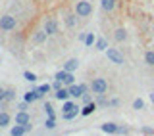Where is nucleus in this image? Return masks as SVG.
Listing matches in <instances>:
<instances>
[{
  "mask_svg": "<svg viewBox=\"0 0 154 136\" xmlns=\"http://www.w3.org/2000/svg\"><path fill=\"white\" fill-rule=\"evenodd\" d=\"M91 13H93V6H91V2H87V0H79V2H75V16L77 17H89Z\"/></svg>",
  "mask_w": 154,
  "mask_h": 136,
  "instance_id": "1",
  "label": "nucleus"
},
{
  "mask_svg": "<svg viewBox=\"0 0 154 136\" xmlns=\"http://www.w3.org/2000/svg\"><path fill=\"white\" fill-rule=\"evenodd\" d=\"M91 92L96 96V94H106L108 92V81L102 79V77H98V79H93L91 82Z\"/></svg>",
  "mask_w": 154,
  "mask_h": 136,
  "instance_id": "2",
  "label": "nucleus"
},
{
  "mask_svg": "<svg viewBox=\"0 0 154 136\" xmlns=\"http://www.w3.org/2000/svg\"><path fill=\"white\" fill-rule=\"evenodd\" d=\"M54 79H56V81H62L66 86H71V84H75V77H73V73H69V71H66V69L58 71L56 75H54Z\"/></svg>",
  "mask_w": 154,
  "mask_h": 136,
  "instance_id": "3",
  "label": "nucleus"
},
{
  "mask_svg": "<svg viewBox=\"0 0 154 136\" xmlns=\"http://www.w3.org/2000/svg\"><path fill=\"white\" fill-rule=\"evenodd\" d=\"M16 25H17V21L14 16H2L0 17V29L2 31H14Z\"/></svg>",
  "mask_w": 154,
  "mask_h": 136,
  "instance_id": "4",
  "label": "nucleus"
},
{
  "mask_svg": "<svg viewBox=\"0 0 154 136\" xmlns=\"http://www.w3.org/2000/svg\"><path fill=\"white\" fill-rule=\"evenodd\" d=\"M106 56H108V60L112 61V64H116V65L123 64V56L119 54V50H116V48H106Z\"/></svg>",
  "mask_w": 154,
  "mask_h": 136,
  "instance_id": "5",
  "label": "nucleus"
},
{
  "mask_svg": "<svg viewBox=\"0 0 154 136\" xmlns=\"http://www.w3.org/2000/svg\"><path fill=\"white\" fill-rule=\"evenodd\" d=\"M67 90H69V96H71V98H77V100H79L81 96L87 92V86L85 84H71V86H67Z\"/></svg>",
  "mask_w": 154,
  "mask_h": 136,
  "instance_id": "6",
  "label": "nucleus"
},
{
  "mask_svg": "<svg viewBox=\"0 0 154 136\" xmlns=\"http://www.w3.org/2000/svg\"><path fill=\"white\" fill-rule=\"evenodd\" d=\"M42 29L48 33V37H50V35H56V33H58V23H56V19L48 17L46 21H45V27H42Z\"/></svg>",
  "mask_w": 154,
  "mask_h": 136,
  "instance_id": "7",
  "label": "nucleus"
},
{
  "mask_svg": "<svg viewBox=\"0 0 154 136\" xmlns=\"http://www.w3.org/2000/svg\"><path fill=\"white\" fill-rule=\"evenodd\" d=\"M41 98H42V94H41V90H38V88L29 90V92H25V94H23V100L29 102V104H33V102H37V100H41Z\"/></svg>",
  "mask_w": 154,
  "mask_h": 136,
  "instance_id": "8",
  "label": "nucleus"
},
{
  "mask_svg": "<svg viewBox=\"0 0 154 136\" xmlns=\"http://www.w3.org/2000/svg\"><path fill=\"white\" fill-rule=\"evenodd\" d=\"M16 123H17V125H27V123H31V115H29L27 111H19V113H16Z\"/></svg>",
  "mask_w": 154,
  "mask_h": 136,
  "instance_id": "9",
  "label": "nucleus"
},
{
  "mask_svg": "<svg viewBox=\"0 0 154 136\" xmlns=\"http://www.w3.org/2000/svg\"><path fill=\"white\" fill-rule=\"evenodd\" d=\"M100 129H102V132H106V134H118L119 125H116V123H104Z\"/></svg>",
  "mask_w": 154,
  "mask_h": 136,
  "instance_id": "10",
  "label": "nucleus"
},
{
  "mask_svg": "<svg viewBox=\"0 0 154 136\" xmlns=\"http://www.w3.org/2000/svg\"><path fill=\"white\" fill-rule=\"evenodd\" d=\"M96 105H98L96 102H91V104H85L83 108H81V115H83V117H87V115H91V113H93V111L96 109Z\"/></svg>",
  "mask_w": 154,
  "mask_h": 136,
  "instance_id": "11",
  "label": "nucleus"
},
{
  "mask_svg": "<svg viewBox=\"0 0 154 136\" xmlns=\"http://www.w3.org/2000/svg\"><path fill=\"white\" fill-rule=\"evenodd\" d=\"M54 96H56V100H60V102H66L67 98H71V96H69V90H67V86H66V88L62 86L60 90H56Z\"/></svg>",
  "mask_w": 154,
  "mask_h": 136,
  "instance_id": "12",
  "label": "nucleus"
},
{
  "mask_svg": "<svg viewBox=\"0 0 154 136\" xmlns=\"http://www.w3.org/2000/svg\"><path fill=\"white\" fill-rule=\"evenodd\" d=\"M77 67H79V60H75V58H71V60H67L66 64H64V69L69 71V73H73Z\"/></svg>",
  "mask_w": 154,
  "mask_h": 136,
  "instance_id": "13",
  "label": "nucleus"
},
{
  "mask_svg": "<svg viewBox=\"0 0 154 136\" xmlns=\"http://www.w3.org/2000/svg\"><path fill=\"white\" fill-rule=\"evenodd\" d=\"M25 132H27L25 125H17L16 123V127H12V130H10V136H23Z\"/></svg>",
  "mask_w": 154,
  "mask_h": 136,
  "instance_id": "14",
  "label": "nucleus"
},
{
  "mask_svg": "<svg viewBox=\"0 0 154 136\" xmlns=\"http://www.w3.org/2000/svg\"><path fill=\"white\" fill-rule=\"evenodd\" d=\"M46 37H48V33L45 31V29H42V31H37L35 35H33V42H35V44H41V42L46 40Z\"/></svg>",
  "mask_w": 154,
  "mask_h": 136,
  "instance_id": "15",
  "label": "nucleus"
},
{
  "mask_svg": "<svg viewBox=\"0 0 154 136\" xmlns=\"http://www.w3.org/2000/svg\"><path fill=\"white\" fill-rule=\"evenodd\" d=\"M114 38H116L118 42H123V40H127V31H125L123 27L116 29V35H114Z\"/></svg>",
  "mask_w": 154,
  "mask_h": 136,
  "instance_id": "16",
  "label": "nucleus"
},
{
  "mask_svg": "<svg viewBox=\"0 0 154 136\" xmlns=\"http://www.w3.org/2000/svg\"><path fill=\"white\" fill-rule=\"evenodd\" d=\"M10 121H12V117H10V113H6V111H0V129L8 127Z\"/></svg>",
  "mask_w": 154,
  "mask_h": 136,
  "instance_id": "17",
  "label": "nucleus"
},
{
  "mask_svg": "<svg viewBox=\"0 0 154 136\" xmlns=\"http://www.w3.org/2000/svg\"><path fill=\"white\" fill-rule=\"evenodd\" d=\"M75 108H79V105H77V102H69V100H66L64 104H62V111H64V113H67V111H73Z\"/></svg>",
  "mask_w": 154,
  "mask_h": 136,
  "instance_id": "18",
  "label": "nucleus"
},
{
  "mask_svg": "<svg viewBox=\"0 0 154 136\" xmlns=\"http://www.w3.org/2000/svg\"><path fill=\"white\" fill-rule=\"evenodd\" d=\"M116 8V0H102V10L104 12H112Z\"/></svg>",
  "mask_w": 154,
  "mask_h": 136,
  "instance_id": "19",
  "label": "nucleus"
},
{
  "mask_svg": "<svg viewBox=\"0 0 154 136\" xmlns=\"http://www.w3.org/2000/svg\"><path fill=\"white\" fill-rule=\"evenodd\" d=\"M79 113H81V108H75L73 111H67V113H64V119H66V121H71L73 117H77Z\"/></svg>",
  "mask_w": 154,
  "mask_h": 136,
  "instance_id": "20",
  "label": "nucleus"
},
{
  "mask_svg": "<svg viewBox=\"0 0 154 136\" xmlns=\"http://www.w3.org/2000/svg\"><path fill=\"white\" fill-rule=\"evenodd\" d=\"M106 48H108V42H106V38H98V40H96V50L106 52Z\"/></svg>",
  "mask_w": 154,
  "mask_h": 136,
  "instance_id": "21",
  "label": "nucleus"
},
{
  "mask_svg": "<svg viewBox=\"0 0 154 136\" xmlns=\"http://www.w3.org/2000/svg\"><path fill=\"white\" fill-rule=\"evenodd\" d=\"M14 98H16V90L10 88V90H6V96H4V102H2V104H8V102H12Z\"/></svg>",
  "mask_w": 154,
  "mask_h": 136,
  "instance_id": "22",
  "label": "nucleus"
},
{
  "mask_svg": "<svg viewBox=\"0 0 154 136\" xmlns=\"http://www.w3.org/2000/svg\"><path fill=\"white\" fill-rule=\"evenodd\" d=\"M45 111H46V115H48L50 119H56V115H54V108H52V104H48V102H46V104H45Z\"/></svg>",
  "mask_w": 154,
  "mask_h": 136,
  "instance_id": "23",
  "label": "nucleus"
},
{
  "mask_svg": "<svg viewBox=\"0 0 154 136\" xmlns=\"http://www.w3.org/2000/svg\"><path fill=\"white\" fill-rule=\"evenodd\" d=\"M144 61H146L148 65H152V67H154V52H152V50H148L146 54H144Z\"/></svg>",
  "mask_w": 154,
  "mask_h": 136,
  "instance_id": "24",
  "label": "nucleus"
},
{
  "mask_svg": "<svg viewBox=\"0 0 154 136\" xmlns=\"http://www.w3.org/2000/svg\"><path fill=\"white\" fill-rule=\"evenodd\" d=\"M85 44H87V46H93V44H96V37L93 35V33H87V38H85Z\"/></svg>",
  "mask_w": 154,
  "mask_h": 136,
  "instance_id": "25",
  "label": "nucleus"
},
{
  "mask_svg": "<svg viewBox=\"0 0 154 136\" xmlns=\"http://www.w3.org/2000/svg\"><path fill=\"white\" fill-rule=\"evenodd\" d=\"M23 79L29 81V82H35L37 81V75H35V73H31V71H25V73H23Z\"/></svg>",
  "mask_w": 154,
  "mask_h": 136,
  "instance_id": "26",
  "label": "nucleus"
},
{
  "mask_svg": "<svg viewBox=\"0 0 154 136\" xmlns=\"http://www.w3.org/2000/svg\"><path fill=\"white\" fill-rule=\"evenodd\" d=\"M96 104H98V105H108L110 102L106 100V96H104V94H96Z\"/></svg>",
  "mask_w": 154,
  "mask_h": 136,
  "instance_id": "27",
  "label": "nucleus"
},
{
  "mask_svg": "<svg viewBox=\"0 0 154 136\" xmlns=\"http://www.w3.org/2000/svg\"><path fill=\"white\" fill-rule=\"evenodd\" d=\"M38 90H41L42 96H45V94H48V92L52 90V84H48V82H46V84H41V86H38Z\"/></svg>",
  "mask_w": 154,
  "mask_h": 136,
  "instance_id": "28",
  "label": "nucleus"
},
{
  "mask_svg": "<svg viewBox=\"0 0 154 136\" xmlns=\"http://www.w3.org/2000/svg\"><path fill=\"white\" fill-rule=\"evenodd\" d=\"M133 109H144V102L141 98H137V100L133 102Z\"/></svg>",
  "mask_w": 154,
  "mask_h": 136,
  "instance_id": "29",
  "label": "nucleus"
},
{
  "mask_svg": "<svg viewBox=\"0 0 154 136\" xmlns=\"http://www.w3.org/2000/svg\"><path fill=\"white\" fill-rule=\"evenodd\" d=\"M45 127H46V129H54V127H56V119H50V117H48L46 123H45Z\"/></svg>",
  "mask_w": 154,
  "mask_h": 136,
  "instance_id": "30",
  "label": "nucleus"
},
{
  "mask_svg": "<svg viewBox=\"0 0 154 136\" xmlns=\"http://www.w3.org/2000/svg\"><path fill=\"white\" fill-rule=\"evenodd\" d=\"M66 23H67V27H73V25H75V16H67Z\"/></svg>",
  "mask_w": 154,
  "mask_h": 136,
  "instance_id": "31",
  "label": "nucleus"
},
{
  "mask_svg": "<svg viewBox=\"0 0 154 136\" xmlns=\"http://www.w3.org/2000/svg\"><path fill=\"white\" fill-rule=\"evenodd\" d=\"M81 102H83V104H91V102H93V98H91L89 94H83V96H81Z\"/></svg>",
  "mask_w": 154,
  "mask_h": 136,
  "instance_id": "32",
  "label": "nucleus"
},
{
  "mask_svg": "<svg viewBox=\"0 0 154 136\" xmlns=\"http://www.w3.org/2000/svg\"><path fill=\"white\" fill-rule=\"evenodd\" d=\"M17 108H19V111H27V109H29V102L23 100V104H19Z\"/></svg>",
  "mask_w": 154,
  "mask_h": 136,
  "instance_id": "33",
  "label": "nucleus"
},
{
  "mask_svg": "<svg viewBox=\"0 0 154 136\" xmlns=\"http://www.w3.org/2000/svg\"><path fill=\"white\" fill-rule=\"evenodd\" d=\"M62 84H64L62 81H54V82H52V88H54V90H60V88H62Z\"/></svg>",
  "mask_w": 154,
  "mask_h": 136,
  "instance_id": "34",
  "label": "nucleus"
},
{
  "mask_svg": "<svg viewBox=\"0 0 154 136\" xmlns=\"http://www.w3.org/2000/svg\"><path fill=\"white\" fill-rule=\"evenodd\" d=\"M4 96H6V88H2V86H0V104L4 102Z\"/></svg>",
  "mask_w": 154,
  "mask_h": 136,
  "instance_id": "35",
  "label": "nucleus"
},
{
  "mask_svg": "<svg viewBox=\"0 0 154 136\" xmlns=\"http://www.w3.org/2000/svg\"><path fill=\"white\" fill-rule=\"evenodd\" d=\"M143 132H144V134H154V130H152V129H143Z\"/></svg>",
  "mask_w": 154,
  "mask_h": 136,
  "instance_id": "36",
  "label": "nucleus"
},
{
  "mask_svg": "<svg viewBox=\"0 0 154 136\" xmlns=\"http://www.w3.org/2000/svg\"><path fill=\"white\" fill-rule=\"evenodd\" d=\"M150 102L154 104V92H150Z\"/></svg>",
  "mask_w": 154,
  "mask_h": 136,
  "instance_id": "37",
  "label": "nucleus"
}]
</instances>
